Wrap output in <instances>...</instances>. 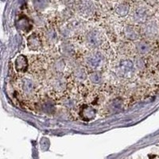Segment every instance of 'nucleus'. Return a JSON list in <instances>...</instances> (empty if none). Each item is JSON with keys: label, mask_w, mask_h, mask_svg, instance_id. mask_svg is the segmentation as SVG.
I'll list each match as a JSON object with an SVG mask.
<instances>
[{"label": "nucleus", "mask_w": 159, "mask_h": 159, "mask_svg": "<svg viewBox=\"0 0 159 159\" xmlns=\"http://www.w3.org/2000/svg\"><path fill=\"white\" fill-rule=\"evenodd\" d=\"M119 71L123 76L130 77L134 73V64L129 59L123 60L119 63Z\"/></svg>", "instance_id": "obj_1"}, {"label": "nucleus", "mask_w": 159, "mask_h": 159, "mask_svg": "<svg viewBox=\"0 0 159 159\" xmlns=\"http://www.w3.org/2000/svg\"><path fill=\"white\" fill-rule=\"evenodd\" d=\"M103 55L99 52H95L89 55L88 57V64L90 67L94 68H99V66H101L102 63H103Z\"/></svg>", "instance_id": "obj_2"}, {"label": "nucleus", "mask_w": 159, "mask_h": 159, "mask_svg": "<svg viewBox=\"0 0 159 159\" xmlns=\"http://www.w3.org/2000/svg\"><path fill=\"white\" fill-rule=\"evenodd\" d=\"M88 44L91 47H97L102 43V36L100 33L96 30H93L88 34Z\"/></svg>", "instance_id": "obj_3"}, {"label": "nucleus", "mask_w": 159, "mask_h": 159, "mask_svg": "<svg viewBox=\"0 0 159 159\" xmlns=\"http://www.w3.org/2000/svg\"><path fill=\"white\" fill-rule=\"evenodd\" d=\"M96 110L89 105L83 106L82 108L80 109V115L82 119L86 120V121H90V120L94 119L96 117Z\"/></svg>", "instance_id": "obj_4"}, {"label": "nucleus", "mask_w": 159, "mask_h": 159, "mask_svg": "<svg viewBox=\"0 0 159 159\" xmlns=\"http://www.w3.org/2000/svg\"><path fill=\"white\" fill-rule=\"evenodd\" d=\"M15 69L18 72H24L26 70L28 66L27 58L25 57L23 55H19L18 57L16 58L15 62Z\"/></svg>", "instance_id": "obj_5"}, {"label": "nucleus", "mask_w": 159, "mask_h": 159, "mask_svg": "<svg viewBox=\"0 0 159 159\" xmlns=\"http://www.w3.org/2000/svg\"><path fill=\"white\" fill-rule=\"evenodd\" d=\"M41 44H42L41 43V40L39 39V37L36 34L30 35L28 38V46L30 49L36 50L40 47Z\"/></svg>", "instance_id": "obj_6"}, {"label": "nucleus", "mask_w": 159, "mask_h": 159, "mask_svg": "<svg viewBox=\"0 0 159 159\" xmlns=\"http://www.w3.org/2000/svg\"><path fill=\"white\" fill-rule=\"evenodd\" d=\"M22 91L25 92V94H30L32 91L34 89V82L31 80L24 78L22 81Z\"/></svg>", "instance_id": "obj_7"}, {"label": "nucleus", "mask_w": 159, "mask_h": 159, "mask_svg": "<svg viewBox=\"0 0 159 159\" xmlns=\"http://www.w3.org/2000/svg\"><path fill=\"white\" fill-rule=\"evenodd\" d=\"M150 45L147 43L146 42H140L137 44V50L141 54H147L150 52Z\"/></svg>", "instance_id": "obj_8"}, {"label": "nucleus", "mask_w": 159, "mask_h": 159, "mask_svg": "<svg viewBox=\"0 0 159 159\" xmlns=\"http://www.w3.org/2000/svg\"><path fill=\"white\" fill-rule=\"evenodd\" d=\"M125 34H126V36L129 39L136 40L139 38V34L134 30V28L130 27V26H127L126 28V30H125Z\"/></svg>", "instance_id": "obj_9"}, {"label": "nucleus", "mask_w": 159, "mask_h": 159, "mask_svg": "<svg viewBox=\"0 0 159 159\" xmlns=\"http://www.w3.org/2000/svg\"><path fill=\"white\" fill-rule=\"evenodd\" d=\"M129 11V7L127 4H120L116 8V13L120 16H125L127 15Z\"/></svg>", "instance_id": "obj_10"}, {"label": "nucleus", "mask_w": 159, "mask_h": 159, "mask_svg": "<svg viewBox=\"0 0 159 159\" xmlns=\"http://www.w3.org/2000/svg\"><path fill=\"white\" fill-rule=\"evenodd\" d=\"M89 78H90V80L92 83L96 84H99L102 81V76L99 72H92L90 76H89Z\"/></svg>", "instance_id": "obj_11"}, {"label": "nucleus", "mask_w": 159, "mask_h": 159, "mask_svg": "<svg viewBox=\"0 0 159 159\" xmlns=\"http://www.w3.org/2000/svg\"><path fill=\"white\" fill-rule=\"evenodd\" d=\"M18 27L20 29L24 30L25 31H28V28L30 29L31 25L29 23V21H28L27 18H22V19L19 21V25H18Z\"/></svg>", "instance_id": "obj_12"}, {"label": "nucleus", "mask_w": 159, "mask_h": 159, "mask_svg": "<svg viewBox=\"0 0 159 159\" xmlns=\"http://www.w3.org/2000/svg\"><path fill=\"white\" fill-rule=\"evenodd\" d=\"M135 18L139 21H144L145 18H147V13L146 11L143 8L141 9H138L135 11Z\"/></svg>", "instance_id": "obj_13"}, {"label": "nucleus", "mask_w": 159, "mask_h": 159, "mask_svg": "<svg viewBox=\"0 0 159 159\" xmlns=\"http://www.w3.org/2000/svg\"><path fill=\"white\" fill-rule=\"evenodd\" d=\"M76 75L78 78H80V79H84L85 76H86V74H85L84 71V69H77L76 71Z\"/></svg>", "instance_id": "obj_14"}]
</instances>
